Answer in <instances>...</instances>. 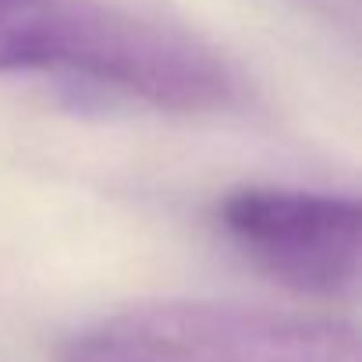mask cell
<instances>
[{"mask_svg":"<svg viewBox=\"0 0 362 362\" xmlns=\"http://www.w3.org/2000/svg\"><path fill=\"white\" fill-rule=\"evenodd\" d=\"M0 71H68L177 114L221 110L238 89L203 40L100 0H0Z\"/></svg>","mask_w":362,"mask_h":362,"instance_id":"6da1fadb","label":"cell"},{"mask_svg":"<svg viewBox=\"0 0 362 362\" xmlns=\"http://www.w3.org/2000/svg\"><path fill=\"white\" fill-rule=\"evenodd\" d=\"M61 362H358V334L323 316L177 298L86 327Z\"/></svg>","mask_w":362,"mask_h":362,"instance_id":"7a4b0ae2","label":"cell"},{"mask_svg":"<svg viewBox=\"0 0 362 362\" xmlns=\"http://www.w3.org/2000/svg\"><path fill=\"white\" fill-rule=\"evenodd\" d=\"M221 228L277 284L337 298L358 284L362 210L355 199L245 185L221 199Z\"/></svg>","mask_w":362,"mask_h":362,"instance_id":"3957f363","label":"cell"}]
</instances>
